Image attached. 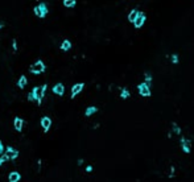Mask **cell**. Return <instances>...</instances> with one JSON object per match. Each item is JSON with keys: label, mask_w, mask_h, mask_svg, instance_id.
I'll use <instances>...</instances> for the list:
<instances>
[{"label": "cell", "mask_w": 194, "mask_h": 182, "mask_svg": "<svg viewBox=\"0 0 194 182\" xmlns=\"http://www.w3.org/2000/svg\"><path fill=\"white\" fill-rule=\"evenodd\" d=\"M45 70H46V65L44 63V61H41V59H37L36 62H33L32 65L29 66V71L32 74H36V75L44 73Z\"/></svg>", "instance_id": "obj_1"}, {"label": "cell", "mask_w": 194, "mask_h": 182, "mask_svg": "<svg viewBox=\"0 0 194 182\" xmlns=\"http://www.w3.org/2000/svg\"><path fill=\"white\" fill-rule=\"evenodd\" d=\"M46 90H48V84L46 83L42 84V86H37L33 89V91H35V94H36V103H37L38 106H41V103H42V99L46 94Z\"/></svg>", "instance_id": "obj_2"}, {"label": "cell", "mask_w": 194, "mask_h": 182, "mask_svg": "<svg viewBox=\"0 0 194 182\" xmlns=\"http://www.w3.org/2000/svg\"><path fill=\"white\" fill-rule=\"evenodd\" d=\"M4 154H6V157L8 158V161H15L20 156V152L16 149V148L6 147V149H4Z\"/></svg>", "instance_id": "obj_3"}, {"label": "cell", "mask_w": 194, "mask_h": 182, "mask_svg": "<svg viewBox=\"0 0 194 182\" xmlns=\"http://www.w3.org/2000/svg\"><path fill=\"white\" fill-rule=\"evenodd\" d=\"M137 91H139V94L141 95V96H145V98H148V96H151V86L149 84H147L145 82H143V83H139V86H137Z\"/></svg>", "instance_id": "obj_4"}, {"label": "cell", "mask_w": 194, "mask_h": 182, "mask_svg": "<svg viewBox=\"0 0 194 182\" xmlns=\"http://www.w3.org/2000/svg\"><path fill=\"white\" fill-rule=\"evenodd\" d=\"M40 125H41V128H42L44 133H48L52 128V119L49 118V116H42V118L40 119Z\"/></svg>", "instance_id": "obj_5"}, {"label": "cell", "mask_w": 194, "mask_h": 182, "mask_svg": "<svg viewBox=\"0 0 194 182\" xmlns=\"http://www.w3.org/2000/svg\"><path fill=\"white\" fill-rule=\"evenodd\" d=\"M145 20H147L145 13H144V12H140V11H139L137 17H136V18H135V21H133V26H135L136 29L141 28V26L144 25V23H145Z\"/></svg>", "instance_id": "obj_6"}, {"label": "cell", "mask_w": 194, "mask_h": 182, "mask_svg": "<svg viewBox=\"0 0 194 182\" xmlns=\"http://www.w3.org/2000/svg\"><path fill=\"white\" fill-rule=\"evenodd\" d=\"M180 142H181V148H182V152L186 153V154H189V153L191 152V142H190V140L186 139V137H181Z\"/></svg>", "instance_id": "obj_7"}, {"label": "cell", "mask_w": 194, "mask_h": 182, "mask_svg": "<svg viewBox=\"0 0 194 182\" xmlns=\"http://www.w3.org/2000/svg\"><path fill=\"white\" fill-rule=\"evenodd\" d=\"M85 89V83H82V82H79V83H75L72 86V95H70V98L72 99H74L75 96H77L78 94H81V91Z\"/></svg>", "instance_id": "obj_8"}, {"label": "cell", "mask_w": 194, "mask_h": 182, "mask_svg": "<svg viewBox=\"0 0 194 182\" xmlns=\"http://www.w3.org/2000/svg\"><path fill=\"white\" fill-rule=\"evenodd\" d=\"M52 91H53V94L58 95V96H62V95L65 94V86H64V83H61V82L56 83L53 86V89H52Z\"/></svg>", "instance_id": "obj_9"}, {"label": "cell", "mask_w": 194, "mask_h": 182, "mask_svg": "<svg viewBox=\"0 0 194 182\" xmlns=\"http://www.w3.org/2000/svg\"><path fill=\"white\" fill-rule=\"evenodd\" d=\"M13 128L16 129V132H23V128H24V120L19 116L13 119Z\"/></svg>", "instance_id": "obj_10"}, {"label": "cell", "mask_w": 194, "mask_h": 182, "mask_svg": "<svg viewBox=\"0 0 194 182\" xmlns=\"http://www.w3.org/2000/svg\"><path fill=\"white\" fill-rule=\"evenodd\" d=\"M21 181V174L19 171H11L8 174V182H20Z\"/></svg>", "instance_id": "obj_11"}, {"label": "cell", "mask_w": 194, "mask_h": 182, "mask_svg": "<svg viewBox=\"0 0 194 182\" xmlns=\"http://www.w3.org/2000/svg\"><path fill=\"white\" fill-rule=\"evenodd\" d=\"M59 49H61L62 52H69V50L72 49V41H70V40H64V41L61 42V45H59Z\"/></svg>", "instance_id": "obj_12"}, {"label": "cell", "mask_w": 194, "mask_h": 182, "mask_svg": "<svg viewBox=\"0 0 194 182\" xmlns=\"http://www.w3.org/2000/svg\"><path fill=\"white\" fill-rule=\"evenodd\" d=\"M96 112H98V107H95V106H89L85 111V116L86 118H90V116H93L94 113H96Z\"/></svg>", "instance_id": "obj_13"}, {"label": "cell", "mask_w": 194, "mask_h": 182, "mask_svg": "<svg viewBox=\"0 0 194 182\" xmlns=\"http://www.w3.org/2000/svg\"><path fill=\"white\" fill-rule=\"evenodd\" d=\"M37 7H38V9H40V12H41V18H44L46 15H48V12H49L48 5H46L45 3H40Z\"/></svg>", "instance_id": "obj_14"}, {"label": "cell", "mask_w": 194, "mask_h": 182, "mask_svg": "<svg viewBox=\"0 0 194 182\" xmlns=\"http://www.w3.org/2000/svg\"><path fill=\"white\" fill-rule=\"evenodd\" d=\"M27 83H28V78L25 75H21L19 78V81H17V87H19V89H24V87L27 86Z\"/></svg>", "instance_id": "obj_15"}, {"label": "cell", "mask_w": 194, "mask_h": 182, "mask_svg": "<svg viewBox=\"0 0 194 182\" xmlns=\"http://www.w3.org/2000/svg\"><path fill=\"white\" fill-rule=\"evenodd\" d=\"M137 13H139V11H137V9H132V11H131V12L128 13V21L133 24V21H135V18L137 17Z\"/></svg>", "instance_id": "obj_16"}, {"label": "cell", "mask_w": 194, "mask_h": 182, "mask_svg": "<svg viewBox=\"0 0 194 182\" xmlns=\"http://www.w3.org/2000/svg\"><path fill=\"white\" fill-rule=\"evenodd\" d=\"M130 96H131L130 90L125 89V87H123V89L120 90V98H122V99H128Z\"/></svg>", "instance_id": "obj_17"}, {"label": "cell", "mask_w": 194, "mask_h": 182, "mask_svg": "<svg viewBox=\"0 0 194 182\" xmlns=\"http://www.w3.org/2000/svg\"><path fill=\"white\" fill-rule=\"evenodd\" d=\"M172 131L174 132L176 135H181V128H180V125H178L177 123H176V121H172Z\"/></svg>", "instance_id": "obj_18"}, {"label": "cell", "mask_w": 194, "mask_h": 182, "mask_svg": "<svg viewBox=\"0 0 194 182\" xmlns=\"http://www.w3.org/2000/svg\"><path fill=\"white\" fill-rule=\"evenodd\" d=\"M77 4V0H64V5L66 8H73Z\"/></svg>", "instance_id": "obj_19"}, {"label": "cell", "mask_w": 194, "mask_h": 182, "mask_svg": "<svg viewBox=\"0 0 194 182\" xmlns=\"http://www.w3.org/2000/svg\"><path fill=\"white\" fill-rule=\"evenodd\" d=\"M144 82H145L147 84H149V86H151V83H152V75H151V73H145V74H144Z\"/></svg>", "instance_id": "obj_20"}, {"label": "cell", "mask_w": 194, "mask_h": 182, "mask_svg": "<svg viewBox=\"0 0 194 182\" xmlns=\"http://www.w3.org/2000/svg\"><path fill=\"white\" fill-rule=\"evenodd\" d=\"M28 100H29V102H36V94H35V91H30L29 94H28Z\"/></svg>", "instance_id": "obj_21"}, {"label": "cell", "mask_w": 194, "mask_h": 182, "mask_svg": "<svg viewBox=\"0 0 194 182\" xmlns=\"http://www.w3.org/2000/svg\"><path fill=\"white\" fill-rule=\"evenodd\" d=\"M170 59H172V63H173V65H177V63L180 62V58H178V54H172Z\"/></svg>", "instance_id": "obj_22"}, {"label": "cell", "mask_w": 194, "mask_h": 182, "mask_svg": "<svg viewBox=\"0 0 194 182\" xmlns=\"http://www.w3.org/2000/svg\"><path fill=\"white\" fill-rule=\"evenodd\" d=\"M6 162H8V158H7V157H6V154L3 153V154L0 156V166H3Z\"/></svg>", "instance_id": "obj_23"}, {"label": "cell", "mask_w": 194, "mask_h": 182, "mask_svg": "<svg viewBox=\"0 0 194 182\" xmlns=\"http://www.w3.org/2000/svg\"><path fill=\"white\" fill-rule=\"evenodd\" d=\"M12 47H13L15 52H17V50H19V46H17V40L16 38L12 40Z\"/></svg>", "instance_id": "obj_24"}, {"label": "cell", "mask_w": 194, "mask_h": 182, "mask_svg": "<svg viewBox=\"0 0 194 182\" xmlns=\"http://www.w3.org/2000/svg\"><path fill=\"white\" fill-rule=\"evenodd\" d=\"M33 12H35V15L37 16V17H40V18H41V12H40V9H38L37 5H36V7L33 8Z\"/></svg>", "instance_id": "obj_25"}, {"label": "cell", "mask_w": 194, "mask_h": 182, "mask_svg": "<svg viewBox=\"0 0 194 182\" xmlns=\"http://www.w3.org/2000/svg\"><path fill=\"white\" fill-rule=\"evenodd\" d=\"M174 171H176V168L174 166H170V173H169V178H173V177H174Z\"/></svg>", "instance_id": "obj_26"}, {"label": "cell", "mask_w": 194, "mask_h": 182, "mask_svg": "<svg viewBox=\"0 0 194 182\" xmlns=\"http://www.w3.org/2000/svg\"><path fill=\"white\" fill-rule=\"evenodd\" d=\"M4 149H6V147H4V144H3V141L0 140V156L4 153Z\"/></svg>", "instance_id": "obj_27"}, {"label": "cell", "mask_w": 194, "mask_h": 182, "mask_svg": "<svg viewBox=\"0 0 194 182\" xmlns=\"http://www.w3.org/2000/svg\"><path fill=\"white\" fill-rule=\"evenodd\" d=\"M93 171V165H87L86 166V173H91Z\"/></svg>", "instance_id": "obj_28"}, {"label": "cell", "mask_w": 194, "mask_h": 182, "mask_svg": "<svg viewBox=\"0 0 194 182\" xmlns=\"http://www.w3.org/2000/svg\"><path fill=\"white\" fill-rule=\"evenodd\" d=\"M83 162H85V160H83V158H78L77 165H78V166H82V165H83Z\"/></svg>", "instance_id": "obj_29"}, {"label": "cell", "mask_w": 194, "mask_h": 182, "mask_svg": "<svg viewBox=\"0 0 194 182\" xmlns=\"http://www.w3.org/2000/svg\"><path fill=\"white\" fill-rule=\"evenodd\" d=\"M41 165H42V160H41V158H38V160H37V166H38V171L41 170Z\"/></svg>", "instance_id": "obj_30"}, {"label": "cell", "mask_w": 194, "mask_h": 182, "mask_svg": "<svg viewBox=\"0 0 194 182\" xmlns=\"http://www.w3.org/2000/svg\"><path fill=\"white\" fill-rule=\"evenodd\" d=\"M4 25H6V24H4L3 21H0V29H1V28H4Z\"/></svg>", "instance_id": "obj_31"}, {"label": "cell", "mask_w": 194, "mask_h": 182, "mask_svg": "<svg viewBox=\"0 0 194 182\" xmlns=\"http://www.w3.org/2000/svg\"><path fill=\"white\" fill-rule=\"evenodd\" d=\"M93 128H94V129H96V128H99V124H98V123H96V124H94V127H93Z\"/></svg>", "instance_id": "obj_32"}]
</instances>
